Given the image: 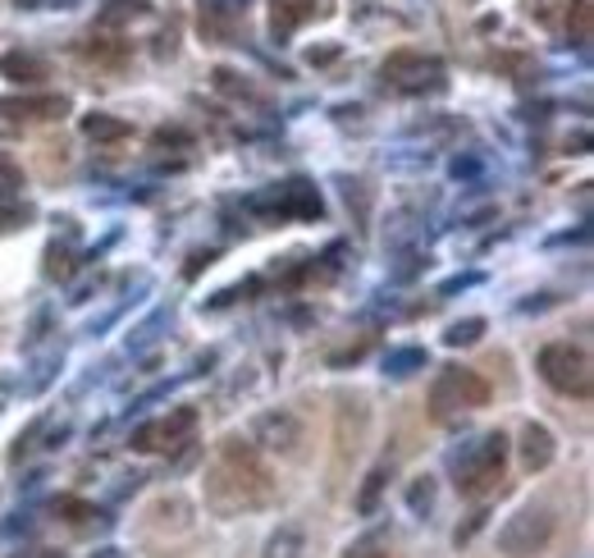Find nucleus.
Wrapping results in <instances>:
<instances>
[{
	"instance_id": "nucleus-12",
	"label": "nucleus",
	"mask_w": 594,
	"mask_h": 558,
	"mask_svg": "<svg viewBox=\"0 0 594 558\" xmlns=\"http://www.w3.org/2000/svg\"><path fill=\"white\" fill-rule=\"evenodd\" d=\"M0 73H6L10 83H23V88H37L51 79V64L42 55L32 51H6V60H0Z\"/></svg>"
},
{
	"instance_id": "nucleus-27",
	"label": "nucleus",
	"mask_w": 594,
	"mask_h": 558,
	"mask_svg": "<svg viewBox=\"0 0 594 558\" xmlns=\"http://www.w3.org/2000/svg\"><path fill=\"white\" fill-rule=\"evenodd\" d=\"M485 517H490V513H475V517H471L467 527H458V545H467V540H471V536H475L480 527H485Z\"/></svg>"
},
{
	"instance_id": "nucleus-19",
	"label": "nucleus",
	"mask_w": 594,
	"mask_h": 558,
	"mask_svg": "<svg viewBox=\"0 0 594 558\" xmlns=\"http://www.w3.org/2000/svg\"><path fill=\"white\" fill-rule=\"evenodd\" d=\"M426 366V353L421 348H402V353H389V362H385V371L389 376H412V371H421Z\"/></svg>"
},
{
	"instance_id": "nucleus-26",
	"label": "nucleus",
	"mask_w": 594,
	"mask_h": 558,
	"mask_svg": "<svg viewBox=\"0 0 594 558\" xmlns=\"http://www.w3.org/2000/svg\"><path fill=\"white\" fill-rule=\"evenodd\" d=\"M407 499H412V508H417V513H421V508H430V504H434V486H430V476H421Z\"/></svg>"
},
{
	"instance_id": "nucleus-5",
	"label": "nucleus",
	"mask_w": 594,
	"mask_h": 558,
	"mask_svg": "<svg viewBox=\"0 0 594 558\" xmlns=\"http://www.w3.org/2000/svg\"><path fill=\"white\" fill-rule=\"evenodd\" d=\"M247 211L266 215V220H320L325 202L307 179H288V183H275V189L247 197Z\"/></svg>"
},
{
	"instance_id": "nucleus-4",
	"label": "nucleus",
	"mask_w": 594,
	"mask_h": 558,
	"mask_svg": "<svg viewBox=\"0 0 594 558\" xmlns=\"http://www.w3.org/2000/svg\"><path fill=\"white\" fill-rule=\"evenodd\" d=\"M540 376L549 389H559L567 398H590L594 394V366H590V353L576 348V344H549L540 353Z\"/></svg>"
},
{
	"instance_id": "nucleus-15",
	"label": "nucleus",
	"mask_w": 594,
	"mask_h": 558,
	"mask_svg": "<svg viewBox=\"0 0 594 558\" xmlns=\"http://www.w3.org/2000/svg\"><path fill=\"white\" fill-rule=\"evenodd\" d=\"M307 549V536L297 527H279L270 540H266V558H303Z\"/></svg>"
},
{
	"instance_id": "nucleus-29",
	"label": "nucleus",
	"mask_w": 594,
	"mask_h": 558,
	"mask_svg": "<svg viewBox=\"0 0 594 558\" xmlns=\"http://www.w3.org/2000/svg\"><path fill=\"white\" fill-rule=\"evenodd\" d=\"M334 55H339V51H334V47H325V51H311V64H329Z\"/></svg>"
},
{
	"instance_id": "nucleus-20",
	"label": "nucleus",
	"mask_w": 594,
	"mask_h": 558,
	"mask_svg": "<svg viewBox=\"0 0 594 558\" xmlns=\"http://www.w3.org/2000/svg\"><path fill=\"white\" fill-rule=\"evenodd\" d=\"M385 480H389V471L385 467H376V471H370L366 476V490H361V499H357V513H376V504H380V490H385Z\"/></svg>"
},
{
	"instance_id": "nucleus-14",
	"label": "nucleus",
	"mask_w": 594,
	"mask_h": 558,
	"mask_svg": "<svg viewBox=\"0 0 594 558\" xmlns=\"http://www.w3.org/2000/svg\"><path fill=\"white\" fill-rule=\"evenodd\" d=\"M83 133L92 142H124V138H133V124L120 115H83Z\"/></svg>"
},
{
	"instance_id": "nucleus-25",
	"label": "nucleus",
	"mask_w": 594,
	"mask_h": 558,
	"mask_svg": "<svg viewBox=\"0 0 594 558\" xmlns=\"http://www.w3.org/2000/svg\"><path fill=\"white\" fill-rule=\"evenodd\" d=\"M344 558H389V549H385L376 536H370V540H357V545H352Z\"/></svg>"
},
{
	"instance_id": "nucleus-13",
	"label": "nucleus",
	"mask_w": 594,
	"mask_h": 558,
	"mask_svg": "<svg viewBox=\"0 0 594 558\" xmlns=\"http://www.w3.org/2000/svg\"><path fill=\"white\" fill-rule=\"evenodd\" d=\"M320 14V0H270V28H275V37H288V32H297L307 19H316Z\"/></svg>"
},
{
	"instance_id": "nucleus-22",
	"label": "nucleus",
	"mask_w": 594,
	"mask_h": 558,
	"mask_svg": "<svg viewBox=\"0 0 594 558\" xmlns=\"http://www.w3.org/2000/svg\"><path fill=\"white\" fill-rule=\"evenodd\" d=\"M55 513H64V523H73V527H83L88 517H96V508H92V504H83V499H60V504H55Z\"/></svg>"
},
{
	"instance_id": "nucleus-24",
	"label": "nucleus",
	"mask_w": 594,
	"mask_h": 558,
	"mask_svg": "<svg viewBox=\"0 0 594 558\" xmlns=\"http://www.w3.org/2000/svg\"><path fill=\"white\" fill-rule=\"evenodd\" d=\"M88 60H105V64H124V47H92V42H83L79 47Z\"/></svg>"
},
{
	"instance_id": "nucleus-17",
	"label": "nucleus",
	"mask_w": 594,
	"mask_h": 558,
	"mask_svg": "<svg viewBox=\"0 0 594 558\" xmlns=\"http://www.w3.org/2000/svg\"><path fill=\"white\" fill-rule=\"evenodd\" d=\"M146 14V0H110V6L101 10V28H115V23H129V19H142Z\"/></svg>"
},
{
	"instance_id": "nucleus-1",
	"label": "nucleus",
	"mask_w": 594,
	"mask_h": 558,
	"mask_svg": "<svg viewBox=\"0 0 594 558\" xmlns=\"http://www.w3.org/2000/svg\"><path fill=\"white\" fill-rule=\"evenodd\" d=\"M202 486H206V508L219 517H238L252 508H266L275 499V476L266 471L256 444H243V439L219 444V454L206 467Z\"/></svg>"
},
{
	"instance_id": "nucleus-7",
	"label": "nucleus",
	"mask_w": 594,
	"mask_h": 558,
	"mask_svg": "<svg viewBox=\"0 0 594 558\" xmlns=\"http://www.w3.org/2000/svg\"><path fill=\"white\" fill-rule=\"evenodd\" d=\"M385 83L402 97H421V92H439L443 88V64L426 51H393L385 60Z\"/></svg>"
},
{
	"instance_id": "nucleus-28",
	"label": "nucleus",
	"mask_w": 594,
	"mask_h": 558,
	"mask_svg": "<svg viewBox=\"0 0 594 558\" xmlns=\"http://www.w3.org/2000/svg\"><path fill=\"white\" fill-rule=\"evenodd\" d=\"M23 220H28V211L10 206V211H0V230H14V225H23Z\"/></svg>"
},
{
	"instance_id": "nucleus-16",
	"label": "nucleus",
	"mask_w": 594,
	"mask_h": 558,
	"mask_svg": "<svg viewBox=\"0 0 594 558\" xmlns=\"http://www.w3.org/2000/svg\"><path fill=\"white\" fill-rule=\"evenodd\" d=\"M567 32H572V42H576V47H590V32H594V6H590V0H572V10H567Z\"/></svg>"
},
{
	"instance_id": "nucleus-18",
	"label": "nucleus",
	"mask_w": 594,
	"mask_h": 558,
	"mask_svg": "<svg viewBox=\"0 0 594 558\" xmlns=\"http://www.w3.org/2000/svg\"><path fill=\"white\" fill-rule=\"evenodd\" d=\"M480 334H485V321L480 316H467V321H458V325H449V334H443V344L449 348H467V344H475Z\"/></svg>"
},
{
	"instance_id": "nucleus-8",
	"label": "nucleus",
	"mask_w": 594,
	"mask_h": 558,
	"mask_svg": "<svg viewBox=\"0 0 594 558\" xmlns=\"http://www.w3.org/2000/svg\"><path fill=\"white\" fill-rule=\"evenodd\" d=\"M197 430V407H170V417H156L129 435V444L137 454H174L183 444H193Z\"/></svg>"
},
{
	"instance_id": "nucleus-2",
	"label": "nucleus",
	"mask_w": 594,
	"mask_h": 558,
	"mask_svg": "<svg viewBox=\"0 0 594 558\" xmlns=\"http://www.w3.org/2000/svg\"><path fill=\"white\" fill-rule=\"evenodd\" d=\"M503 471H508V435L490 430L480 435L467 454L453 458V476H458V490L467 499H485L503 486Z\"/></svg>"
},
{
	"instance_id": "nucleus-10",
	"label": "nucleus",
	"mask_w": 594,
	"mask_h": 558,
	"mask_svg": "<svg viewBox=\"0 0 594 558\" xmlns=\"http://www.w3.org/2000/svg\"><path fill=\"white\" fill-rule=\"evenodd\" d=\"M69 115V101L47 92V97H0V120L10 124H37V120H60Z\"/></svg>"
},
{
	"instance_id": "nucleus-3",
	"label": "nucleus",
	"mask_w": 594,
	"mask_h": 558,
	"mask_svg": "<svg viewBox=\"0 0 594 558\" xmlns=\"http://www.w3.org/2000/svg\"><path fill=\"white\" fill-rule=\"evenodd\" d=\"M485 403H490V381L467 366H443L430 385V413L439 422H449L458 413H475V407H485Z\"/></svg>"
},
{
	"instance_id": "nucleus-9",
	"label": "nucleus",
	"mask_w": 594,
	"mask_h": 558,
	"mask_svg": "<svg viewBox=\"0 0 594 558\" xmlns=\"http://www.w3.org/2000/svg\"><path fill=\"white\" fill-rule=\"evenodd\" d=\"M256 444H262V449H270V454H284V458H297L303 454V444H307V426L297 422L293 413H266V417H256Z\"/></svg>"
},
{
	"instance_id": "nucleus-23",
	"label": "nucleus",
	"mask_w": 594,
	"mask_h": 558,
	"mask_svg": "<svg viewBox=\"0 0 594 558\" xmlns=\"http://www.w3.org/2000/svg\"><path fill=\"white\" fill-rule=\"evenodd\" d=\"M19 189H23V170L14 161L0 156V197H14Z\"/></svg>"
},
{
	"instance_id": "nucleus-11",
	"label": "nucleus",
	"mask_w": 594,
	"mask_h": 558,
	"mask_svg": "<svg viewBox=\"0 0 594 558\" xmlns=\"http://www.w3.org/2000/svg\"><path fill=\"white\" fill-rule=\"evenodd\" d=\"M553 458H559V439H553L549 426L531 422V426L522 430V463H526V471H544Z\"/></svg>"
},
{
	"instance_id": "nucleus-21",
	"label": "nucleus",
	"mask_w": 594,
	"mask_h": 558,
	"mask_svg": "<svg viewBox=\"0 0 594 558\" xmlns=\"http://www.w3.org/2000/svg\"><path fill=\"white\" fill-rule=\"evenodd\" d=\"M69 275H73V252L51 243L47 247V280H69Z\"/></svg>"
},
{
	"instance_id": "nucleus-6",
	"label": "nucleus",
	"mask_w": 594,
	"mask_h": 558,
	"mask_svg": "<svg viewBox=\"0 0 594 558\" xmlns=\"http://www.w3.org/2000/svg\"><path fill=\"white\" fill-rule=\"evenodd\" d=\"M553 540V513L544 504H526V508H516L508 523L499 527V549L508 558H535L544 554Z\"/></svg>"
}]
</instances>
